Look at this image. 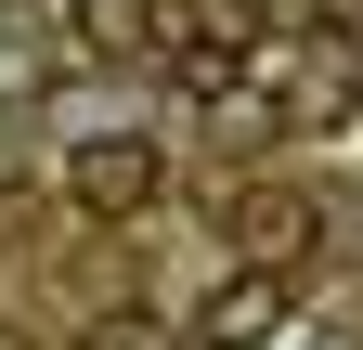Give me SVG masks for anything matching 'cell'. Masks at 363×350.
<instances>
[{"label": "cell", "instance_id": "1", "mask_svg": "<svg viewBox=\"0 0 363 350\" xmlns=\"http://www.w3.org/2000/svg\"><path fill=\"white\" fill-rule=\"evenodd\" d=\"M65 195L91 208V221H130V208H156V143L143 130H104V143L65 156Z\"/></svg>", "mask_w": 363, "mask_h": 350}, {"label": "cell", "instance_id": "2", "mask_svg": "<svg viewBox=\"0 0 363 350\" xmlns=\"http://www.w3.org/2000/svg\"><path fill=\"white\" fill-rule=\"evenodd\" d=\"M272 337H286V273H220L195 312V350H272Z\"/></svg>", "mask_w": 363, "mask_h": 350}, {"label": "cell", "instance_id": "3", "mask_svg": "<svg viewBox=\"0 0 363 350\" xmlns=\"http://www.w3.org/2000/svg\"><path fill=\"white\" fill-rule=\"evenodd\" d=\"M65 39H78V52H143V0H65Z\"/></svg>", "mask_w": 363, "mask_h": 350}, {"label": "cell", "instance_id": "4", "mask_svg": "<svg viewBox=\"0 0 363 350\" xmlns=\"http://www.w3.org/2000/svg\"><path fill=\"white\" fill-rule=\"evenodd\" d=\"M39 78H52V39H39L26 0H0V91H39Z\"/></svg>", "mask_w": 363, "mask_h": 350}, {"label": "cell", "instance_id": "5", "mask_svg": "<svg viewBox=\"0 0 363 350\" xmlns=\"http://www.w3.org/2000/svg\"><path fill=\"white\" fill-rule=\"evenodd\" d=\"M78 350H169V324L143 312V298H117V312H91V324H78Z\"/></svg>", "mask_w": 363, "mask_h": 350}, {"label": "cell", "instance_id": "6", "mask_svg": "<svg viewBox=\"0 0 363 350\" xmlns=\"http://www.w3.org/2000/svg\"><path fill=\"white\" fill-rule=\"evenodd\" d=\"M247 247H259V273H272V259L298 247V208H286V195H247Z\"/></svg>", "mask_w": 363, "mask_h": 350}]
</instances>
